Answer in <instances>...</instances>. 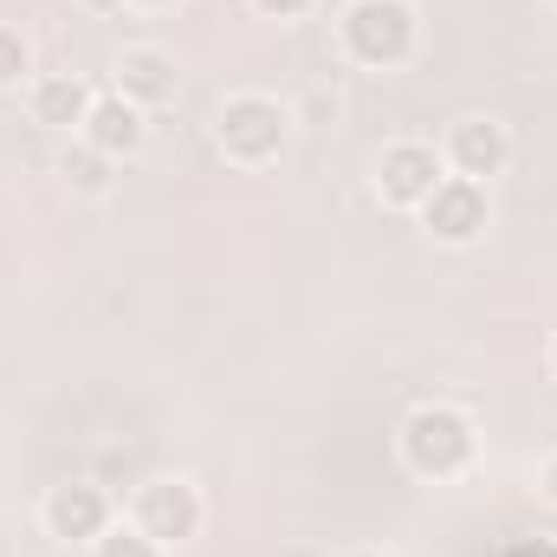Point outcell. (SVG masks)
Listing matches in <instances>:
<instances>
[{"instance_id":"cell-16","label":"cell","mask_w":557,"mask_h":557,"mask_svg":"<svg viewBox=\"0 0 557 557\" xmlns=\"http://www.w3.org/2000/svg\"><path fill=\"white\" fill-rule=\"evenodd\" d=\"M539 499L557 512V454H545V467H539Z\"/></svg>"},{"instance_id":"cell-2","label":"cell","mask_w":557,"mask_h":557,"mask_svg":"<svg viewBox=\"0 0 557 557\" xmlns=\"http://www.w3.org/2000/svg\"><path fill=\"white\" fill-rule=\"evenodd\" d=\"M337 39L363 72H396V65L416 59L421 13L416 0H350L344 20H337Z\"/></svg>"},{"instance_id":"cell-7","label":"cell","mask_w":557,"mask_h":557,"mask_svg":"<svg viewBox=\"0 0 557 557\" xmlns=\"http://www.w3.org/2000/svg\"><path fill=\"white\" fill-rule=\"evenodd\" d=\"M39 519H46V532L59 539V545H98L117 519H111V493L98 486V480H65V486H52L46 493V506H39Z\"/></svg>"},{"instance_id":"cell-3","label":"cell","mask_w":557,"mask_h":557,"mask_svg":"<svg viewBox=\"0 0 557 557\" xmlns=\"http://www.w3.org/2000/svg\"><path fill=\"white\" fill-rule=\"evenodd\" d=\"M214 143H221L227 162L267 169V162H278V149L292 143V111L278 98H267V91H234L214 111Z\"/></svg>"},{"instance_id":"cell-20","label":"cell","mask_w":557,"mask_h":557,"mask_svg":"<svg viewBox=\"0 0 557 557\" xmlns=\"http://www.w3.org/2000/svg\"><path fill=\"white\" fill-rule=\"evenodd\" d=\"M552 376H557V337H552Z\"/></svg>"},{"instance_id":"cell-13","label":"cell","mask_w":557,"mask_h":557,"mask_svg":"<svg viewBox=\"0 0 557 557\" xmlns=\"http://www.w3.org/2000/svg\"><path fill=\"white\" fill-rule=\"evenodd\" d=\"M39 72H33V39L20 33V26H0V91H20V85H33Z\"/></svg>"},{"instance_id":"cell-19","label":"cell","mask_w":557,"mask_h":557,"mask_svg":"<svg viewBox=\"0 0 557 557\" xmlns=\"http://www.w3.org/2000/svg\"><path fill=\"white\" fill-rule=\"evenodd\" d=\"M344 557H389V552H344Z\"/></svg>"},{"instance_id":"cell-12","label":"cell","mask_w":557,"mask_h":557,"mask_svg":"<svg viewBox=\"0 0 557 557\" xmlns=\"http://www.w3.org/2000/svg\"><path fill=\"white\" fill-rule=\"evenodd\" d=\"M59 175H65V188H78V195H104V188H111V162H104L91 143L65 149V156H59Z\"/></svg>"},{"instance_id":"cell-4","label":"cell","mask_w":557,"mask_h":557,"mask_svg":"<svg viewBox=\"0 0 557 557\" xmlns=\"http://www.w3.org/2000/svg\"><path fill=\"white\" fill-rule=\"evenodd\" d=\"M137 525L162 545V552H182V545H195L201 539V525H208V506H201V486L195 480H182V473H169V480H149L137 493Z\"/></svg>"},{"instance_id":"cell-21","label":"cell","mask_w":557,"mask_h":557,"mask_svg":"<svg viewBox=\"0 0 557 557\" xmlns=\"http://www.w3.org/2000/svg\"><path fill=\"white\" fill-rule=\"evenodd\" d=\"M552 7H557V0H552Z\"/></svg>"},{"instance_id":"cell-6","label":"cell","mask_w":557,"mask_h":557,"mask_svg":"<svg viewBox=\"0 0 557 557\" xmlns=\"http://www.w3.org/2000/svg\"><path fill=\"white\" fill-rule=\"evenodd\" d=\"M493 221V201H486V182H467V175H447L428 201H421V227L441 240V247H473Z\"/></svg>"},{"instance_id":"cell-18","label":"cell","mask_w":557,"mask_h":557,"mask_svg":"<svg viewBox=\"0 0 557 557\" xmlns=\"http://www.w3.org/2000/svg\"><path fill=\"white\" fill-rule=\"evenodd\" d=\"M131 7H143V13H169V7H182V0H131Z\"/></svg>"},{"instance_id":"cell-1","label":"cell","mask_w":557,"mask_h":557,"mask_svg":"<svg viewBox=\"0 0 557 557\" xmlns=\"http://www.w3.org/2000/svg\"><path fill=\"white\" fill-rule=\"evenodd\" d=\"M396 447H403V467L421 473V480H460L480 460V428L454 403H421V409L403 416Z\"/></svg>"},{"instance_id":"cell-11","label":"cell","mask_w":557,"mask_h":557,"mask_svg":"<svg viewBox=\"0 0 557 557\" xmlns=\"http://www.w3.org/2000/svg\"><path fill=\"white\" fill-rule=\"evenodd\" d=\"M26 111L33 124L46 131H85V111H91V85L78 72H39L26 85Z\"/></svg>"},{"instance_id":"cell-10","label":"cell","mask_w":557,"mask_h":557,"mask_svg":"<svg viewBox=\"0 0 557 557\" xmlns=\"http://www.w3.org/2000/svg\"><path fill=\"white\" fill-rule=\"evenodd\" d=\"M111 72H117V91L143 111H156V104H169L182 91V72H175V59L162 46H124Z\"/></svg>"},{"instance_id":"cell-5","label":"cell","mask_w":557,"mask_h":557,"mask_svg":"<svg viewBox=\"0 0 557 557\" xmlns=\"http://www.w3.org/2000/svg\"><path fill=\"white\" fill-rule=\"evenodd\" d=\"M441 182H447V162H441L434 143H421V137H403L376 156V195H383V208L421 214V201H428Z\"/></svg>"},{"instance_id":"cell-17","label":"cell","mask_w":557,"mask_h":557,"mask_svg":"<svg viewBox=\"0 0 557 557\" xmlns=\"http://www.w3.org/2000/svg\"><path fill=\"white\" fill-rule=\"evenodd\" d=\"M506 557H557V545H552V539H519Z\"/></svg>"},{"instance_id":"cell-14","label":"cell","mask_w":557,"mask_h":557,"mask_svg":"<svg viewBox=\"0 0 557 557\" xmlns=\"http://www.w3.org/2000/svg\"><path fill=\"white\" fill-rule=\"evenodd\" d=\"M91 557H162V545H156L137 519H131V525H111V532L91 545Z\"/></svg>"},{"instance_id":"cell-9","label":"cell","mask_w":557,"mask_h":557,"mask_svg":"<svg viewBox=\"0 0 557 557\" xmlns=\"http://www.w3.org/2000/svg\"><path fill=\"white\" fill-rule=\"evenodd\" d=\"M78 143H91L104 162H131L143 143H149V111H143V104H131L124 91H104V98H91Z\"/></svg>"},{"instance_id":"cell-15","label":"cell","mask_w":557,"mask_h":557,"mask_svg":"<svg viewBox=\"0 0 557 557\" xmlns=\"http://www.w3.org/2000/svg\"><path fill=\"white\" fill-rule=\"evenodd\" d=\"M253 7H260L267 20H305V13H311L318 0H253Z\"/></svg>"},{"instance_id":"cell-8","label":"cell","mask_w":557,"mask_h":557,"mask_svg":"<svg viewBox=\"0 0 557 557\" xmlns=\"http://www.w3.org/2000/svg\"><path fill=\"white\" fill-rule=\"evenodd\" d=\"M441 162L454 169V175H467V182H493L506 162H512V137H506V124L499 117H460L447 143H441Z\"/></svg>"}]
</instances>
